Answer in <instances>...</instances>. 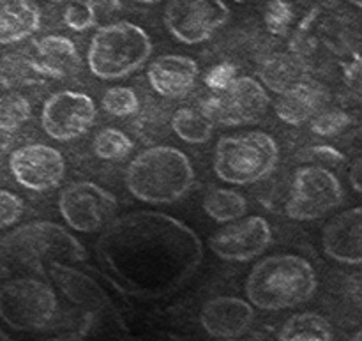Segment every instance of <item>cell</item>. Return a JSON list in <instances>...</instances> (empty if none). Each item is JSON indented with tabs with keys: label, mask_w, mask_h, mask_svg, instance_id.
I'll return each mask as SVG.
<instances>
[{
	"label": "cell",
	"mask_w": 362,
	"mask_h": 341,
	"mask_svg": "<svg viewBox=\"0 0 362 341\" xmlns=\"http://www.w3.org/2000/svg\"><path fill=\"white\" fill-rule=\"evenodd\" d=\"M88 253L64 226L34 221L0 239V333L85 341L112 310L81 265Z\"/></svg>",
	"instance_id": "cell-1"
},
{
	"label": "cell",
	"mask_w": 362,
	"mask_h": 341,
	"mask_svg": "<svg viewBox=\"0 0 362 341\" xmlns=\"http://www.w3.org/2000/svg\"><path fill=\"white\" fill-rule=\"evenodd\" d=\"M94 253L120 289L159 297L179 289L200 269L204 243L173 216L138 211L113 218L99 236Z\"/></svg>",
	"instance_id": "cell-2"
},
{
	"label": "cell",
	"mask_w": 362,
	"mask_h": 341,
	"mask_svg": "<svg viewBox=\"0 0 362 341\" xmlns=\"http://www.w3.org/2000/svg\"><path fill=\"white\" fill-rule=\"evenodd\" d=\"M318 278L313 265L299 255H272L258 262L246 279L251 306L281 311L300 306L315 296Z\"/></svg>",
	"instance_id": "cell-3"
},
{
	"label": "cell",
	"mask_w": 362,
	"mask_h": 341,
	"mask_svg": "<svg viewBox=\"0 0 362 341\" xmlns=\"http://www.w3.org/2000/svg\"><path fill=\"white\" fill-rule=\"evenodd\" d=\"M194 168L182 151L168 145L145 149L129 163L126 186L140 202L151 205L173 204L189 193Z\"/></svg>",
	"instance_id": "cell-4"
},
{
	"label": "cell",
	"mask_w": 362,
	"mask_h": 341,
	"mask_svg": "<svg viewBox=\"0 0 362 341\" xmlns=\"http://www.w3.org/2000/svg\"><path fill=\"white\" fill-rule=\"evenodd\" d=\"M152 53L147 32L131 21L99 27L90 39L87 64L99 80H122L140 69Z\"/></svg>",
	"instance_id": "cell-5"
},
{
	"label": "cell",
	"mask_w": 362,
	"mask_h": 341,
	"mask_svg": "<svg viewBox=\"0 0 362 341\" xmlns=\"http://www.w3.org/2000/svg\"><path fill=\"white\" fill-rule=\"evenodd\" d=\"M278 163V144L264 131L223 137L216 145V175L233 186H250L267 179Z\"/></svg>",
	"instance_id": "cell-6"
},
{
	"label": "cell",
	"mask_w": 362,
	"mask_h": 341,
	"mask_svg": "<svg viewBox=\"0 0 362 341\" xmlns=\"http://www.w3.org/2000/svg\"><path fill=\"white\" fill-rule=\"evenodd\" d=\"M343 202L338 177L324 166H304L293 175L285 212L296 221H313L334 211Z\"/></svg>",
	"instance_id": "cell-7"
},
{
	"label": "cell",
	"mask_w": 362,
	"mask_h": 341,
	"mask_svg": "<svg viewBox=\"0 0 362 341\" xmlns=\"http://www.w3.org/2000/svg\"><path fill=\"white\" fill-rule=\"evenodd\" d=\"M271 105L267 91L251 76H235V80L219 92L205 99L200 110L212 122L223 126H244L258 122Z\"/></svg>",
	"instance_id": "cell-8"
},
{
	"label": "cell",
	"mask_w": 362,
	"mask_h": 341,
	"mask_svg": "<svg viewBox=\"0 0 362 341\" xmlns=\"http://www.w3.org/2000/svg\"><path fill=\"white\" fill-rule=\"evenodd\" d=\"M117 209V198L95 183L81 180L60 191V216L69 229L80 233H94L105 229L115 218Z\"/></svg>",
	"instance_id": "cell-9"
},
{
	"label": "cell",
	"mask_w": 362,
	"mask_h": 341,
	"mask_svg": "<svg viewBox=\"0 0 362 341\" xmlns=\"http://www.w3.org/2000/svg\"><path fill=\"white\" fill-rule=\"evenodd\" d=\"M228 18L225 0H170L163 23L179 42L200 45L225 27Z\"/></svg>",
	"instance_id": "cell-10"
},
{
	"label": "cell",
	"mask_w": 362,
	"mask_h": 341,
	"mask_svg": "<svg viewBox=\"0 0 362 341\" xmlns=\"http://www.w3.org/2000/svg\"><path fill=\"white\" fill-rule=\"evenodd\" d=\"M98 108L83 92L60 91L42 105L41 124L49 138L59 141L74 140L87 133L95 122Z\"/></svg>",
	"instance_id": "cell-11"
},
{
	"label": "cell",
	"mask_w": 362,
	"mask_h": 341,
	"mask_svg": "<svg viewBox=\"0 0 362 341\" xmlns=\"http://www.w3.org/2000/svg\"><path fill=\"white\" fill-rule=\"evenodd\" d=\"M272 241L271 225L262 216H250L228 223L212 233L209 248L226 262H250L260 257Z\"/></svg>",
	"instance_id": "cell-12"
},
{
	"label": "cell",
	"mask_w": 362,
	"mask_h": 341,
	"mask_svg": "<svg viewBox=\"0 0 362 341\" xmlns=\"http://www.w3.org/2000/svg\"><path fill=\"white\" fill-rule=\"evenodd\" d=\"M9 168L20 186L30 191H49L62 183L66 159L49 145L28 144L11 154Z\"/></svg>",
	"instance_id": "cell-13"
},
{
	"label": "cell",
	"mask_w": 362,
	"mask_h": 341,
	"mask_svg": "<svg viewBox=\"0 0 362 341\" xmlns=\"http://www.w3.org/2000/svg\"><path fill=\"white\" fill-rule=\"evenodd\" d=\"M324 253L332 260L346 265L362 262V209H349L334 216L322 232Z\"/></svg>",
	"instance_id": "cell-14"
},
{
	"label": "cell",
	"mask_w": 362,
	"mask_h": 341,
	"mask_svg": "<svg viewBox=\"0 0 362 341\" xmlns=\"http://www.w3.org/2000/svg\"><path fill=\"white\" fill-rule=\"evenodd\" d=\"M253 320V306L239 297H216L202 308L200 313L202 328L218 340L240 338L250 331Z\"/></svg>",
	"instance_id": "cell-15"
},
{
	"label": "cell",
	"mask_w": 362,
	"mask_h": 341,
	"mask_svg": "<svg viewBox=\"0 0 362 341\" xmlns=\"http://www.w3.org/2000/svg\"><path fill=\"white\" fill-rule=\"evenodd\" d=\"M200 69L191 57L163 55L151 64L147 78L151 87L163 98H182L197 83Z\"/></svg>",
	"instance_id": "cell-16"
},
{
	"label": "cell",
	"mask_w": 362,
	"mask_h": 341,
	"mask_svg": "<svg viewBox=\"0 0 362 341\" xmlns=\"http://www.w3.org/2000/svg\"><path fill=\"white\" fill-rule=\"evenodd\" d=\"M37 60H32L34 73L49 78H66L80 67V53L66 35H46L35 42Z\"/></svg>",
	"instance_id": "cell-17"
},
{
	"label": "cell",
	"mask_w": 362,
	"mask_h": 341,
	"mask_svg": "<svg viewBox=\"0 0 362 341\" xmlns=\"http://www.w3.org/2000/svg\"><path fill=\"white\" fill-rule=\"evenodd\" d=\"M327 101V92L320 83L311 80H303L292 88L279 94L276 103V113L283 122L290 126H299L320 112Z\"/></svg>",
	"instance_id": "cell-18"
},
{
	"label": "cell",
	"mask_w": 362,
	"mask_h": 341,
	"mask_svg": "<svg viewBox=\"0 0 362 341\" xmlns=\"http://www.w3.org/2000/svg\"><path fill=\"white\" fill-rule=\"evenodd\" d=\"M41 27V11L34 0H0V45H14Z\"/></svg>",
	"instance_id": "cell-19"
},
{
	"label": "cell",
	"mask_w": 362,
	"mask_h": 341,
	"mask_svg": "<svg viewBox=\"0 0 362 341\" xmlns=\"http://www.w3.org/2000/svg\"><path fill=\"white\" fill-rule=\"evenodd\" d=\"M262 85L276 94H283L293 85L306 80V66L303 60L290 53H276L258 67Z\"/></svg>",
	"instance_id": "cell-20"
},
{
	"label": "cell",
	"mask_w": 362,
	"mask_h": 341,
	"mask_svg": "<svg viewBox=\"0 0 362 341\" xmlns=\"http://www.w3.org/2000/svg\"><path fill=\"white\" fill-rule=\"evenodd\" d=\"M279 341H332V325L322 315L313 311L292 315L283 324Z\"/></svg>",
	"instance_id": "cell-21"
},
{
	"label": "cell",
	"mask_w": 362,
	"mask_h": 341,
	"mask_svg": "<svg viewBox=\"0 0 362 341\" xmlns=\"http://www.w3.org/2000/svg\"><path fill=\"white\" fill-rule=\"evenodd\" d=\"M204 211L218 223H232L247 214V202L233 190H212L204 198Z\"/></svg>",
	"instance_id": "cell-22"
},
{
	"label": "cell",
	"mask_w": 362,
	"mask_h": 341,
	"mask_svg": "<svg viewBox=\"0 0 362 341\" xmlns=\"http://www.w3.org/2000/svg\"><path fill=\"white\" fill-rule=\"evenodd\" d=\"M172 129L186 144H207L214 131V122L198 108H179L172 117Z\"/></svg>",
	"instance_id": "cell-23"
},
{
	"label": "cell",
	"mask_w": 362,
	"mask_h": 341,
	"mask_svg": "<svg viewBox=\"0 0 362 341\" xmlns=\"http://www.w3.org/2000/svg\"><path fill=\"white\" fill-rule=\"evenodd\" d=\"M134 149L133 140L122 131L115 127L99 131L94 138V154L99 159H108V161H120L127 158Z\"/></svg>",
	"instance_id": "cell-24"
},
{
	"label": "cell",
	"mask_w": 362,
	"mask_h": 341,
	"mask_svg": "<svg viewBox=\"0 0 362 341\" xmlns=\"http://www.w3.org/2000/svg\"><path fill=\"white\" fill-rule=\"evenodd\" d=\"M30 103L21 94L0 98V131H14L30 119Z\"/></svg>",
	"instance_id": "cell-25"
},
{
	"label": "cell",
	"mask_w": 362,
	"mask_h": 341,
	"mask_svg": "<svg viewBox=\"0 0 362 341\" xmlns=\"http://www.w3.org/2000/svg\"><path fill=\"white\" fill-rule=\"evenodd\" d=\"M105 112L113 117H131L136 115L140 110V99L136 92L129 87H112L105 92L101 99Z\"/></svg>",
	"instance_id": "cell-26"
},
{
	"label": "cell",
	"mask_w": 362,
	"mask_h": 341,
	"mask_svg": "<svg viewBox=\"0 0 362 341\" xmlns=\"http://www.w3.org/2000/svg\"><path fill=\"white\" fill-rule=\"evenodd\" d=\"M293 11L286 0H269L264 11L265 27L271 34L285 35L288 32L290 23H292Z\"/></svg>",
	"instance_id": "cell-27"
},
{
	"label": "cell",
	"mask_w": 362,
	"mask_h": 341,
	"mask_svg": "<svg viewBox=\"0 0 362 341\" xmlns=\"http://www.w3.org/2000/svg\"><path fill=\"white\" fill-rule=\"evenodd\" d=\"M350 122H352V119H350L349 113L341 112V110H329V112L315 115L311 129L320 137H334V134H339L343 129H346Z\"/></svg>",
	"instance_id": "cell-28"
},
{
	"label": "cell",
	"mask_w": 362,
	"mask_h": 341,
	"mask_svg": "<svg viewBox=\"0 0 362 341\" xmlns=\"http://www.w3.org/2000/svg\"><path fill=\"white\" fill-rule=\"evenodd\" d=\"M64 23H66L71 30L83 32L94 27L95 21L90 9H88V6L83 0V2L69 4V6L66 7V11H64Z\"/></svg>",
	"instance_id": "cell-29"
},
{
	"label": "cell",
	"mask_w": 362,
	"mask_h": 341,
	"mask_svg": "<svg viewBox=\"0 0 362 341\" xmlns=\"http://www.w3.org/2000/svg\"><path fill=\"white\" fill-rule=\"evenodd\" d=\"M23 214V202L18 195L0 190V229H9Z\"/></svg>",
	"instance_id": "cell-30"
},
{
	"label": "cell",
	"mask_w": 362,
	"mask_h": 341,
	"mask_svg": "<svg viewBox=\"0 0 362 341\" xmlns=\"http://www.w3.org/2000/svg\"><path fill=\"white\" fill-rule=\"evenodd\" d=\"M237 67L232 62H223L212 67L207 74H205V83L209 88L216 92H221L235 80Z\"/></svg>",
	"instance_id": "cell-31"
},
{
	"label": "cell",
	"mask_w": 362,
	"mask_h": 341,
	"mask_svg": "<svg viewBox=\"0 0 362 341\" xmlns=\"http://www.w3.org/2000/svg\"><path fill=\"white\" fill-rule=\"evenodd\" d=\"M85 4L90 9L95 25L101 20H105V18H110L119 13V11H122V2L120 0H85Z\"/></svg>",
	"instance_id": "cell-32"
},
{
	"label": "cell",
	"mask_w": 362,
	"mask_h": 341,
	"mask_svg": "<svg viewBox=\"0 0 362 341\" xmlns=\"http://www.w3.org/2000/svg\"><path fill=\"white\" fill-rule=\"evenodd\" d=\"M311 154H317L318 158L329 163H341L343 159H345L343 154H339V152L332 147H315L311 149Z\"/></svg>",
	"instance_id": "cell-33"
},
{
	"label": "cell",
	"mask_w": 362,
	"mask_h": 341,
	"mask_svg": "<svg viewBox=\"0 0 362 341\" xmlns=\"http://www.w3.org/2000/svg\"><path fill=\"white\" fill-rule=\"evenodd\" d=\"M361 175H362V163L361 159H356L354 165L350 166V184H352V187L357 191V193H361L362 191Z\"/></svg>",
	"instance_id": "cell-34"
},
{
	"label": "cell",
	"mask_w": 362,
	"mask_h": 341,
	"mask_svg": "<svg viewBox=\"0 0 362 341\" xmlns=\"http://www.w3.org/2000/svg\"><path fill=\"white\" fill-rule=\"evenodd\" d=\"M134 2L145 4V6H152V4H158V2H161V0H134Z\"/></svg>",
	"instance_id": "cell-35"
},
{
	"label": "cell",
	"mask_w": 362,
	"mask_h": 341,
	"mask_svg": "<svg viewBox=\"0 0 362 341\" xmlns=\"http://www.w3.org/2000/svg\"><path fill=\"white\" fill-rule=\"evenodd\" d=\"M361 338H362V333H361V331H357V333H356V335H354V338H352V340H350V341H362Z\"/></svg>",
	"instance_id": "cell-36"
},
{
	"label": "cell",
	"mask_w": 362,
	"mask_h": 341,
	"mask_svg": "<svg viewBox=\"0 0 362 341\" xmlns=\"http://www.w3.org/2000/svg\"><path fill=\"white\" fill-rule=\"evenodd\" d=\"M350 4H354L356 7H361L362 6V0H349Z\"/></svg>",
	"instance_id": "cell-37"
},
{
	"label": "cell",
	"mask_w": 362,
	"mask_h": 341,
	"mask_svg": "<svg viewBox=\"0 0 362 341\" xmlns=\"http://www.w3.org/2000/svg\"><path fill=\"white\" fill-rule=\"evenodd\" d=\"M52 2H66V0H52Z\"/></svg>",
	"instance_id": "cell-38"
},
{
	"label": "cell",
	"mask_w": 362,
	"mask_h": 341,
	"mask_svg": "<svg viewBox=\"0 0 362 341\" xmlns=\"http://www.w3.org/2000/svg\"><path fill=\"white\" fill-rule=\"evenodd\" d=\"M221 341H237L235 338H233V340H221Z\"/></svg>",
	"instance_id": "cell-39"
}]
</instances>
